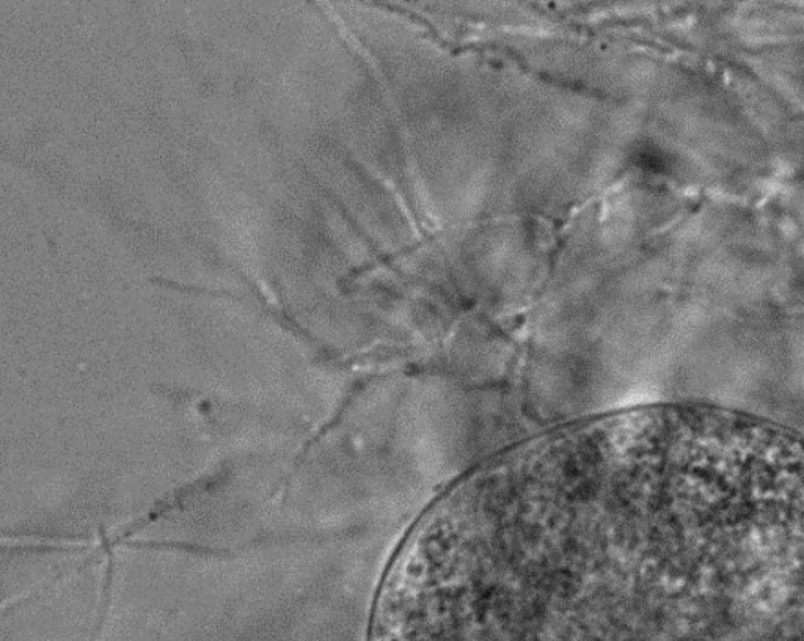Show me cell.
Listing matches in <instances>:
<instances>
[]
</instances>
